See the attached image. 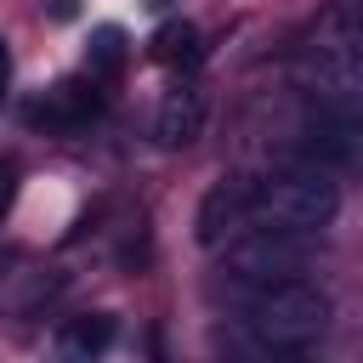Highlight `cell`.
I'll use <instances>...</instances> for the list:
<instances>
[{
  "label": "cell",
  "instance_id": "1",
  "mask_svg": "<svg viewBox=\"0 0 363 363\" xmlns=\"http://www.w3.org/2000/svg\"><path fill=\"white\" fill-rule=\"evenodd\" d=\"M244 204H250L255 221H272V227H284V233L312 238V233H323V227L340 216V187H335L329 170H318V164H306V159H289V164L244 182Z\"/></svg>",
  "mask_w": 363,
  "mask_h": 363
},
{
  "label": "cell",
  "instance_id": "2",
  "mask_svg": "<svg viewBox=\"0 0 363 363\" xmlns=\"http://www.w3.org/2000/svg\"><path fill=\"white\" fill-rule=\"evenodd\" d=\"M244 329L261 352H306L329 329V295L318 284H301V278L255 284V295L244 306Z\"/></svg>",
  "mask_w": 363,
  "mask_h": 363
},
{
  "label": "cell",
  "instance_id": "3",
  "mask_svg": "<svg viewBox=\"0 0 363 363\" xmlns=\"http://www.w3.org/2000/svg\"><path fill=\"white\" fill-rule=\"evenodd\" d=\"M221 267L238 284H278V278H295L306 267V238L284 233L272 221H255V227H238L221 244Z\"/></svg>",
  "mask_w": 363,
  "mask_h": 363
},
{
  "label": "cell",
  "instance_id": "4",
  "mask_svg": "<svg viewBox=\"0 0 363 363\" xmlns=\"http://www.w3.org/2000/svg\"><path fill=\"white\" fill-rule=\"evenodd\" d=\"M306 96L340 119H357L363 125V51L352 40H329V45H312L306 62Z\"/></svg>",
  "mask_w": 363,
  "mask_h": 363
},
{
  "label": "cell",
  "instance_id": "5",
  "mask_svg": "<svg viewBox=\"0 0 363 363\" xmlns=\"http://www.w3.org/2000/svg\"><path fill=\"white\" fill-rule=\"evenodd\" d=\"M295 159H306L329 176H352V170H363V125L312 102V113L295 130Z\"/></svg>",
  "mask_w": 363,
  "mask_h": 363
},
{
  "label": "cell",
  "instance_id": "6",
  "mask_svg": "<svg viewBox=\"0 0 363 363\" xmlns=\"http://www.w3.org/2000/svg\"><path fill=\"white\" fill-rule=\"evenodd\" d=\"M96 113H102V91H96V74H91V79L68 74V79H57V85L45 91V102L34 108V125H45V130H85Z\"/></svg>",
  "mask_w": 363,
  "mask_h": 363
},
{
  "label": "cell",
  "instance_id": "7",
  "mask_svg": "<svg viewBox=\"0 0 363 363\" xmlns=\"http://www.w3.org/2000/svg\"><path fill=\"white\" fill-rule=\"evenodd\" d=\"M250 204H244V182H216L204 199H199V216H193V238L199 250H221L238 227H244Z\"/></svg>",
  "mask_w": 363,
  "mask_h": 363
},
{
  "label": "cell",
  "instance_id": "8",
  "mask_svg": "<svg viewBox=\"0 0 363 363\" xmlns=\"http://www.w3.org/2000/svg\"><path fill=\"white\" fill-rule=\"evenodd\" d=\"M199 130H204V96L199 91H170L153 113L159 147H187V142H199Z\"/></svg>",
  "mask_w": 363,
  "mask_h": 363
},
{
  "label": "cell",
  "instance_id": "9",
  "mask_svg": "<svg viewBox=\"0 0 363 363\" xmlns=\"http://www.w3.org/2000/svg\"><path fill=\"white\" fill-rule=\"evenodd\" d=\"M113 335H119V323H113L108 312H79V318H68V323L57 329V352L74 357V363H91L96 352L113 346Z\"/></svg>",
  "mask_w": 363,
  "mask_h": 363
},
{
  "label": "cell",
  "instance_id": "10",
  "mask_svg": "<svg viewBox=\"0 0 363 363\" xmlns=\"http://www.w3.org/2000/svg\"><path fill=\"white\" fill-rule=\"evenodd\" d=\"M147 57H153V62H164V68H199L204 40H199V28H193L187 17H170V23H159V28H153Z\"/></svg>",
  "mask_w": 363,
  "mask_h": 363
},
{
  "label": "cell",
  "instance_id": "11",
  "mask_svg": "<svg viewBox=\"0 0 363 363\" xmlns=\"http://www.w3.org/2000/svg\"><path fill=\"white\" fill-rule=\"evenodd\" d=\"M85 62H91V74H119V68H125V28H119V23H102V28H91Z\"/></svg>",
  "mask_w": 363,
  "mask_h": 363
},
{
  "label": "cell",
  "instance_id": "12",
  "mask_svg": "<svg viewBox=\"0 0 363 363\" xmlns=\"http://www.w3.org/2000/svg\"><path fill=\"white\" fill-rule=\"evenodd\" d=\"M340 17H346V28H352V45L363 51V0H346V11H340Z\"/></svg>",
  "mask_w": 363,
  "mask_h": 363
},
{
  "label": "cell",
  "instance_id": "13",
  "mask_svg": "<svg viewBox=\"0 0 363 363\" xmlns=\"http://www.w3.org/2000/svg\"><path fill=\"white\" fill-rule=\"evenodd\" d=\"M11 199H17V176H11V170H0V216L11 210Z\"/></svg>",
  "mask_w": 363,
  "mask_h": 363
},
{
  "label": "cell",
  "instance_id": "14",
  "mask_svg": "<svg viewBox=\"0 0 363 363\" xmlns=\"http://www.w3.org/2000/svg\"><path fill=\"white\" fill-rule=\"evenodd\" d=\"M51 17H57V23H74L79 6H74V0H51Z\"/></svg>",
  "mask_w": 363,
  "mask_h": 363
},
{
  "label": "cell",
  "instance_id": "15",
  "mask_svg": "<svg viewBox=\"0 0 363 363\" xmlns=\"http://www.w3.org/2000/svg\"><path fill=\"white\" fill-rule=\"evenodd\" d=\"M6 62H11V57H6V40H0V85H6Z\"/></svg>",
  "mask_w": 363,
  "mask_h": 363
}]
</instances>
